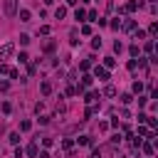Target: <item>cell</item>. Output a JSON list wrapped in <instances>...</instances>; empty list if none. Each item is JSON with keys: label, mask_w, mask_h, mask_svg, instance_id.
Segmentation results:
<instances>
[{"label": "cell", "mask_w": 158, "mask_h": 158, "mask_svg": "<svg viewBox=\"0 0 158 158\" xmlns=\"http://www.w3.org/2000/svg\"><path fill=\"white\" fill-rule=\"evenodd\" d=\"M10 143H12V146H17V143H20V133H17V131H12V133H10Z\"/></svg>", "instance_id": "26"}, {"label": "cell", "mask_w": 158, "mask_h": 158, "mask_svg": "<svg viewBox=\"0 0 158 158\" xmlns=\"http://www.w3.org/2000/svg\"><path fill=\"white\" fill-rule=\"evenodd\" d=\"M10 89V81H0V91H7Z\"/></svg>", "instance_id": "49"}, {"label": "cell", "mask_w": 158, "mask_h": 158, "mask_svg": "<svg viewBox=\"0 0 158 158\" xmlns=\"http://www.w3.org/2000/svg\"><path fill=\"white\" fill-rule=\"evenodd\" d=\"M37 158H49V153H47V151H40V153H37Z\"/></svg>", "instance_id": "51"}, {"label": "cell", "mask_w": 158, "mask_h": 158, "mask_svg": "<svg viewBox=\"0 0 158 158\" xmlns=\"http://www.w3.org/2000/svg\"><path fill=\"white\" fill-rule=\"evenodd\" d=\"M44 52H54V40H47L44 42Z\"/></svg>", "instance_id": "30"}, {"label": "cell", "mask_w": 158, "mask_h": 158, "mask_svg": "<svg viewBox=\"0 0 158 158\" xmlns=\"http://www.w3.org/2000/svg\"><path fill=\"white\" fill-rule=\"evenodd\" d=\"M91 81H94V77H91V74H84V77H81V84L77 86V94H79V91H84L86 86H91Z\"/></svg>", "instance_id": "5"}, {"label": "cell", "mask_w": 158, "mask_h": 158, "mask_svg": "<svg viewBox=\"0 0 158 158\" xmlns=\"http://www.w3.org/2000/svg\"><path fill=\"white\" fill-rule=\"evenodd\" d=\"M104 67H106V69H114V67H116V59H114V57H104Z\"/></svg>", "instance_id": "19"}, {"label": "cell", "mask_w": 158, "mask_h": 158, "mask_svg": "<svg viewBox=\"0 0 158 158\" xmlns=\"http://www.w3.org/2000/svg\"><path fill=\"white\" fill-rule=\"evenodd\" d=\"M131 101H133V96H131V94H121V104H123V106H126V104H131Z\"/></svg>", "instance_id": "32"}, {"label": "cell", "mask_w": 158, "mask_h": 158, "mask_svg": "<svg viewBox=\"0 0 158 158\" xmlns=\"http://www.w3.org/2000/svg\"><path fill=\"white\" fill-rule=\"evenodd\" d=\"M146 121H148V114L141 111V114H138V123H146Z\"/></svg>", "instance_id": "43"}, {"label": "cell", "mask_w": 158, "mask_h": 158, "mask_svg": "<svg viewBox=\"0 0 158 158\" xmlns=\"http://www.w3.org/2000/svg\"><path fill=\"white\" fill-rule=\"evenodd\" d=\"M153 47H156V42H153V40H148V42H146V44H143V49H146V52H148V54H151V52H153Z\"/></svg>", "instance_id": "31"}, {"label": "cell", "mask_w": 158, "mask_h": 158, "mask_svg": "<svg viewBox=\"0 0 158 158\" xmlns=\"http://www.w3.org/2000/svg\"><path fill=\"white\" fill-rule=\"evenodd\" d=\"M17 17H20V22H30L32 20V12L30 10H17Z\"/></svg>", "instance_id": "7"}, {"label": "cell", "mask_w": 158, "mask_h": 158, "mask_svg": "<svg viewBox=\"0 0 158 158\" xmlns=\"http://www.w3.org/2000/svg\"><path fill=\"white\" fill-rule=\"evenodd\" d=\"M96 99H101V94H99V91H86V96H84V101H86V104H94Z\"/></svg>", "instance_id": "9"}, {"label": "cell", "mask_w": 158, "mask_h": 158, "mask_svg": "<svg viewBox=\"0 0 158 158\" xmlns=\"http://www.w3.org/2000/svg\"><path fill=\"white\" fill-rule=\"evenodd\" d=\"M35 111L42 114V111H44V101H37V104H35Z\"/></svg>", "instance_id": "40"}, {"label": "cell", "mask_w": 158, "mask_h": 158, "mask_svg": "<svg viewBox=\"0 0 158 158\" xmlns=\"http://www.w3.org/2000/svg\"><path fill=\"white\" fill-rule=\"evenodd\" d=\"M116 94H118V89H116L114 84H106V86H104V96H116Z\"/></svg>", "instance_id": "12"}, {"label": "cell", "mask_w": 158, "mask_h": 158, "mask_svg": "<svg viewBox=\"0 0 158 158\" xmlns=\"http://www.w3.org/2000/svg\"><path fill=\"white\" fill-rule=\"evenodd\" d=\"M89 67H91V62H89V59H84V62H81V64H79V69H81V72H86V69H89Z\"/></svg>", "instance_id": "38"}, {"label": "cell", "mask_w": 158, "mask_h": 158, "mask_svg": "<svg viewBox=\"0 0 158 158\" xmlns=\"http://www.w3.org/2000/svg\"><path fill=\"white\" fill-rule=\"evenodd\" d=\"M54 17H57V20H64V17H67V7H62V5H59V7L54 10Z\"/></svg>", "instance_id": "15"}, {"label": "cell", "mask_w": 158, "mask_h": 158, "mask_svg": "<svg viewBox=\"0 0 158 158\" xmlns=\"http://www.w3.org/2000/svg\"><path fill=\"white\" fill-rule=\"evenodd\" d=\"M49 118H52V116H44V114H42V116H40V123H42V126H47V123H49Z\"/></svg>", "instance_id": "44"}, {"label": "cell", "mask_w": 158, "mask_h": 158, "mask_svg": "<svg viewBox=\"0 0 158 158\" xmlns=\"http://www.w3.org/2000/svg\"><path fill=\"white\" fill-rule=\"evenodd\" d=\"M91 49H101V37H99V35L91 40Z\"/></svg>", "instance_id": "21"}, {"label": "cell", "mask_w": 158, "mask_h": 158, "mask_svg": "<svg viewBox=\"0 0 158 158\" xmlns=\"http://www.w3.org/2000/svg\"><path fill=\"white\" fill-rule=\"evenodd\" d=\"M74 20L84 22V20H86V10H84V7H77V10H74Z\"/></svg>", "instance_id": "11"}, {"label": "cell", "mask_w": 158, "mask_h": 158, "mask_svg": "<svg viewBox=\"0 0 158 158\" xmlns=\"http://www.w3.org/2000/svg\"><path fill=\"white\" fill-rule=\"evenodd\" d=\"M0 109H2V114H10V111H12V104H10V101H2Z\"/></svg>", "instance_id": "24"}, {"label": "cell", "mask_w": 158, "mask_h": 158, "mask_svg": "<svg viewBox=\"0 0 158 158\" xmlns=\"http://www.w3.org/2000/svg\"><path fill=\"white\" fill-rule=\"evenodd\" d=\"M49 32H52L49 25H42V27H40V35H49Z\"/></svg>", "instance_id": "37"}, {"label": "cell", "mask_w": 158, "mask_h": 158, "mask_svg": "<svg viewBox=\"0 0 158 158\" xmlns=\"http://www.w3.org/2000/svg\"><path fill=\"white\" fill-rule=\"evenodd\" d=\"M141 148H143L146 156H153V143H141Z\"/></svg>", "instance_id": "20"}, {"label": "cell", "mask_w": 158, "mask_h": 158, "mask_svg": "<svg viewBox=\"0 0 158 158\" xmlns=\"http://www.w3.org/2000/svg\"><path fill=\"white\" fill-rule=\"evenodd\" d=\"M131 89H133V94H138V96H141V91H143V84H141V81H133V86H131Z\"/></svg>", "instance_id": "23"}, {"label": "cell", "mask_w": 158, "mask_h": 158, "mask_svg": "<svg viewBox=\"0 0 158 158\" xmlns=\"http://www.w3.org/2000/svg\"><path fill=\"white\" fill-rule=\"evenodd\" d=\"M138 10V0H128L123 7H121V12H136Z\"/></svg>", "instance_id": "6"}, {"label": "cell", "mask_w": 158, "mask_h": 158, "mask_svg": "<svg viewBox=\"0 0 158 158\" xmlns=\"http://www.w3.org/2000/svg\"><path fill=\"white\" fill-rule=\"evenodd\" d=\"M81 2H91V0H81Z\"/></svg>", "instance_id": "54"}, {"label": "cell", "mask_w": 158, "mask_h": 158, "mask_svg": "<svg viewBox=\"0 0 158 158\" xmlns=\"http://www.w3.org/2000/svg\"><path fill=\"white\" fill-rule=\"evenodd\" d=\"M20 44L27 47V44H30V35H20Z\"/></svg>", "instance_id": "34"}, {"label": "cell", "mask_w": 158, "mask_h": 158, "mask_svg": "<svg viewBox=\"0 0 158 158\" xmlns=\"http://www.w3.org/2000/svg\"><path fill=\"white\" fill-rule=\"evenodd\" d=\"M40 91H42L44 96H49V94H52V84H49V81H42V84H40Z\"/></svg>", "instance_id": "13"}, {"label": "cell", "mask_w": 158, "mask_h": 158, "mask_svg": "<svg viewBox=\"0 0 158 158\" xmlns=\"http://www.w3.org/2000/svg\"><path fill=\"white\" fill-rule=\"evenodd\" d=\"M86 20H89V22H96V20H99V12H96V10H86Z\"/></svg>", "instance_id": "17"}, {"label": "cell", "mask_w": 158, "mask_h": 158, "mask_svg": "<svg viewBox=\"0 0 158 158\" xmlns=\"http://www.w3.org/2000/svg\"><path fill=\"white\" fill-rule=\"evenodd\" d=\"M116 143H121V133H116V136L111 138V146H116Z\"/></svg>", "instance_id": "47"}, {"label": "cell", "mask_w": 158, "mask_h": 158, "mask_svg": "<svg viewBox=\"0 0 158 158\" xmlns=\"http://www.w3.org/2000/svg\"><path fill=\"white\" fill-rule=\"evenodd\" d=\"M12 54H15V42H5L0 47V59H10Z\"/></svg>", "instance_id": "2"}, {"label": "cell", "mask_w": 158, "mask_h": 158, "mask_svg": "<svg viewBox=\"0 0 158 158\" xmlns=\"http://www.w3.org/2000/svg\"><path fill=\"white\" fill-rule=\"evenodd\" d=\"M106 25H111V30H121V20H118V17L111 20V22H106Z\"/></svg>", "instance_id": "28"}, {"label": "cell", "mask_w": 158, "mask_h": 158, "mask_svg": "<svg viewBox=\"0 0 158 158\" xmlns=\"http://www.w3.org/2000/svg\"><path fill=\"white\" fill-rule=\"evenodd\" d=\"M67 94H69V96H77V86L69 84V86H67Z\"/></svg>", "instance_id": "39"}, {"label": "cell", "mask_w": 158, "mask_h": 158, "mask_svg": "<svg viewBox=\"0 0 158 158\" xmlns=\"http://www.w3.org/2000/svg\"><path fill=\"white\" fill-rule=\"evenodd\" d=\"M156 32H158V25H156V22H153V25H151V27H148V35H156Z\"/></svg>", "instance_id": "45"}, {"label": "cell", "mask_w": 158, "mask_h": 158, "mask_svg": "<svg viewBox=\"0 0 158 158\" xmlns=\"http://www.w3.org/2000/svg\"><path fill=\"white\" fill-rule=\"evenodd\" d=\"M67 5H79V0H67Z\"/></svg>", "instance_id": "52"}, {"label": "cell", "mask_w": 158, "mask_h": 158, "mask_svg": "<svg viewBox=\"0 0 158 158\" xmlns=\"http://www.w3.org/2000/svg\"><path fill=\"white\" fill-rule=\"evenodd\" d=\"M17 10H20V7H17V0H5L2 12H5L7 17H15V15H17Z\"/></svg>", "instance_id": "1"}, {"label": "cell", "mask_w": 158, "mask_h": 158, "mask_svg": "<svg viewBox=\"0 0 158 158\" xmlns=\"http://www.w3.org/2000/svg\"><path fill=\"white\" fill-rule=\"evenodd\" d=\"M79 35H91V25H81L79 27Z\"/></svg>", "instance_id": "29"}, {"label": "cell", "mask_w": 158, "mask_h": 158, "mask_svg": "<svg viewBox=\"0 0 158 158\" xmlns=\"http://www.w3.org/2000/svg\"><path fill=\"white\" fill-rule=\"evenodd\" d=\"M54 2H57V0H44V5H54Z\"/></svg>", "instance_id": "53"}, {"label": "cell", "mask_w": 158, "mask_h": 158, "mask_svg": "<svg viewBox=\"0 0 158 158\" xmlns=\"http://www.w3.org/2000/svg\"><path fill=\"white\" fill-rule=\"evenodd\" d=\"M69 44H72V47L79 44V30H69Z\"/></svg>", "instance_id": "8"}, {"label": "cell", "mask_w": 158, "mask_h": 158, "mask_svg": "<svg viewBox=\"0 0 158 158\" xmlns=\"http://www.w3.org/2000/svg\"><path fill=\"white\" fill-rule=\"evenodd\" d=\"M143 37H146L143 30H133V40H143Z\"/></svg>", "instance_id": "33"}, {"label": "cell", "mask_w": 158, "mask_h": 158, "mask_svg": "<svg viewBox=\"0 0 158 158\" xmlns=\"http://www.w3.org/2000/svg\"><path fill=\"white\" fill-rule=\"evenodd\" d=\"M91 158H101V151H99V148H94V151H91Z\"/></svg>", "instance_id": "50"}, {"label": "cell", "mask_w": 158, "mask_h": 158, "mask_svg": "<svg viewBox=\"0 0 158 158\" xmlns=\"http://www.w3.org/2000/svg\"><path fill=\"white\" fill-rule=\"evenodd\" d=\"M52 143H54V138H49V136H44V138H42V146H44V148H49Z\"/></svg>", "instance_id": "35"}, {"label": "cell", "mask_w": 158, "mask_h": 158, "mask_svg": "<svg viewBox=\"0 0 158 158\" xmlns=\"http://www.w3.org/2000/svg\"><path fill=\"white\" fill-rule=\"evenodd\" d=\"M10 69H12V67H10V64H5V62H2V64H0V74H10Z\"/></svg>", "instance_id": "36"}, {"label": "cell", "mask_w": 158, "mask_h": 158, "mask_svg": "<svg viewBox=\"0 0 158 158\" xmlns=\"http://www.w3.org/2000/svg\"><path fill=\"white\" fill-rule=\"evenodd\" d=\"M94 77L101 79V81H106V79H111V72H109L106 67H99V64H96V67H94Z\"/></svg>", "instance_id": "3"}, {"label": "cell", "mask_w": 158, "mask_h": 158, "mask_svg": "<svg viewBox=\"0 0 158 158\" xmlns=\"http://www.w3.org/2000/svg\"><path fill=\"white\" fill-rule=\"evenodd\" d=\"M30 128H32V121H27V118L20 121V131H30Z\"/></svg>", "instance_id": "25"}, {"label": "cell", "mask_w": 158, "mask_h": 158, "mask_svg": "<svg viewBox=\"0 0 158 158\" xmlns=\"http://www.w3.org/2000/svg\"><path fill=\"white\" fill-rule=\"evenodd\" d=\"M138 136H146V138H153V131L146 128V126H138Z\"/></svg>", "instance_id": "16"}, {"label": "cell", "mask_w": 158, "mask_h": 158, "mask_svg": "<svg viewBox=\"0 0 158 158\" xmlns=\"http://www.w3.org/2000/svg\"><path fill=\"white\" fill-rule=\"evenodd\" d=\"M77 143H79V146H91L94 141H91V136H86V133H84V136H79V138H77Z\"/></svg>", "instance_id": "14"}, {"label": "cell", "mask_w": 158, "mask_h": 158, "mask_svg": "<svg viewBox=\"0 0 158 158\" xmlns=\"http://www.w3.org/2000/svg\"><path fill=\"white\" fill-rule=\"evenodd\" d=\"M62 146H64L67 151H74V141H72V138H64V141H62Z\"/></svg>", "instance_id": "27"}, {"label": "cell", "mask_w": 158, "mask_h": 158, "mask_svg": "<svg viewBox=\"0 0 158 158\" xmlns=\"http://www.w3.org/2000/svg\"><path fill=\"white\" fill-rule=\"evenodd\" d=\"M22 156H25V151H22V148H17V146H15V158H22Z\"/></svg>", "instance_id": "48"}, {"label": "cell", "mask_w": 158, "mask_h": 158, "mask_svg": "<svg viewBox=\"0 0 158 158\" xmlns=\"http://www.w3.org/2000/svg\"><path fill=\"white\" fill-rule=\"evenodd\" d=\"M67 111V106H64V101H57V114H64Z\"/></svg>", "instance_id": "41"}, {"label": "cell", "mask_w": 158, "mask_h": 158, "mask_svg": "<svg viewBox=\"0 0 158 158\" xmlns=\"http://www.w3.org/2000/svg\"><path fill=\"white\" fill-rule=\"evenodd\" d=\"M25 153H27L30 158H37V153H40V148H37V143H30V146L25 148Z\"/></svg>", "instance_id": "10"}, {"label": "cell", "mask_w": 158, "mask_h": 158, "mask_svg": "<svg viewBox=\"0 0 158 158\" xmlns=\"http://www.w3.org/2000/svg\"><path fill=\"white\" fill-rule=\"evenodd\" d=\"M128 54H131V57L136 59V57L141 54V47H138V44H131V47H128Z\"/></svg>", "instance_id": "18"}, {"label": "cell", "mask_w": 158, "mask_h": 158, "mask_svg": "<svg viewBox=\"0 0 158 158\" xmlns=\"http://www.w3.org/2000/svg\"><path fill=\"white\" fill-rule=\"evenodd\" d=\"M17 59H20V64H27V62H30V54H27V52H20Z\"/></svg>", "instance_id": "22"}, {"label": "cell", "mask_w": 158, "mask_h": 158, "mask_svg": "<svg viewBox=\"0 0 158 158\" xmlns=\"http://www.w3.org/2000/svg\"><path fill=\"white\" fill-rule=\"evenodd\" d=\"M121 30L133 32V30H136V20H133V17H123V20H121Z\"/></svg>", "instance_id": "4"}, {"label": "cell", "mask_w": 158, "mask_h": 158, "mask_svg": "<svg viewBox=\"0 0 158 158\" xmlns=\"http://www.w3.org/2000/svg\"><path fill=\"white\" fill-rule=\"evenodd\" d=\"M7 77H10V79H17V77H20V72H17V69H15V67H12V69H10V74H7Z\"/></svg>", "instance_id": "42"}, {"label": "cell", "mask_w": 158, "mask_h": 158, "mask_svg": "<svg viewBox=\"0 0 158 158\" xmlns=\"http://www.w3.org/2000/svg\"><path fill=\"white\" fill-rule=\"evenodd\" d=\"M121 49H123V44H121V42L116 40V42H114V52H121Z\"/></svg>", "instance_id": "46"}]
</instances>
